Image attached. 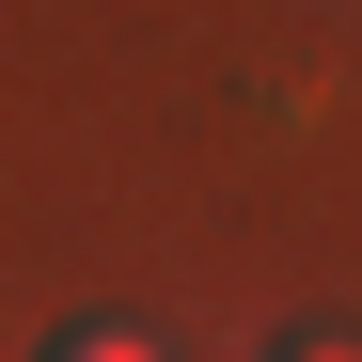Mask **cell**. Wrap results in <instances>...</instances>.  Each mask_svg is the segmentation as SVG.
I'll use <instances>...</instances> for the list:
<instances>
[{
	"label": "cell",
	"mask_w": 362,
	"mask_h": 362,
	"mask_svg": "<svg viewBox=\"0 0 362 362\" xmlns=\"http://www.w3.org/2000/svg\"><path fill=\"white\" fill-rule=\"evenodd\" d=\"M47 362H158V346H142V331H64Z\"/></svg>",
	"instance_id": "1"
},
{
	"label": "cell",
	"mask_w": 362,
	"mask_h": 362,
	"mask_svg": "<svg viewBox=\"0 0 362 362\" xmlns=\"http://www.w3.org/2000/svg\"><path fill=\"white\" fill-rule=\"evenodd\" d=\"M315 362H331V346H315Z\"/></svg>",
	"instance_id": "2"
}]
</instances>
